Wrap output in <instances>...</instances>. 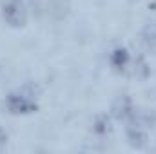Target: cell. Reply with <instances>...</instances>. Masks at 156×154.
<instances>
[{"mask_svg": "<svg viewBox=\"0 0 156 154\" xmlns=\"http://www.w3.org/2000/svg\"><path fill=\"white\" fill-rule=\"evenodd\" d=\"M134 73H136V76L142 78V80H145V78L149 76V67H147V64H145V60L142 58V56H138V60H136V69H134Z\"/></svg>", "mask_w": 156, "mask_h": 154, "instance_id": "obj_9", "label": "cell"}, {"mask_svg": "<svg viewBox=\"0 0 156 154\" xmlns=\"http://www.w3.org/2000/svg\"><path fill=\"white\" fill-rule=\"evenodd\" d=\"M5 143H7V134H5V132L2 131V127H0V151L4 149Z\"/></svg>", "mask_w": 156, "mask_h": 154, "instance_id": "obj_11", "label": "cell"}, {"mask_svg": "<svg viewBox=\"0 0 156 154\" xmlns=\"http://www.w3.org/2000/svg\"><path fill=\"white\" fill-rule=\"evenodd\" d=\"M156 123V116L147 113V111H138V113H133V125H138L142 129H147V127H154Z\"/></svg>", "mask_w": 156, "mask_h": 154, "instance_id": "obj_5", "label": "cell"}, {"mask_svg": "<svg viewBox=\"0 0 156 154\" xmlns=\"http://www.w3.org/2000/svg\"><path fill=\"white\" fill-rule=\"evenodd\" d=\"M109 129H111L109 118H107V116H98V118H96V123H94V131H96L98 134H105Z\"/></svg>", "mask_w": 156, "mask_h": 154, "instance_id": "obj_10", "label": "cell"}, {"mask_svg": "<svg viewBox=\"0 0 156 154\" xmlns=\"http://www.w3.org/2000/svg\"><path fill=\"white\" fill-rule=\"evenodd\" d=\"M133 113H134V109H133V102L129 96L122 94V96L115 98V102L111 105V114L116 120H127L133 116Z\"/></svg>", "mask_w": 156, "mask_h": 154, "instance_id": "obj_3", "label": "cell"}, {"mask_svg": "<svg viewBox=\"0 0 156 154\" xmlns=\"http://www.w3.org/2000/svg\"><path fill=\"white\" fill-rule=\"evenodd\" d=\"M142 40H144V44H145L147 49H151V51L156 53V26L154 24H147V26L144 27V31H142Z\"/></svg>", "mask_w": 156, "mask_h": 154, "instance_id": "obj_8", "label": "cell"}, {"mask_svg": "<svg viewBox=\"0 0 156 154\" xmlns=\"http://www.w3.org/2000/svg\"><path fill=\"white\" fill-rule=\"evenodd\" d=\"M69 9V0H49V13L55 18H64Z\"/></svg>", "mask_w": 156, "mask_h": 154, "instance_id": "obj_7", "label": "cell"}, {"mask_svg": "<svg viewBox=\"0 0 156 154\" xmlns=\"http://www.w3.org/2000/svg\"><path fill=\"white\" fill-rule=\"evenodd\" d=\"M20 2H24V0H20Z\"/></svg>", "mask_w": 156, "mask_h": 154, "instance_id": "obj_12", "label": "cell"}, {"mask_svg": "<svg viewBox=\"0 0 156 154\" xmlns=\"http://www.w3.org/2000/svg\"><path fill=\"white\" fill-rule=\"evenodd\" d=\"M127 140H129L131 147L142 149V147H145V143H147V134H145V131H144L142 127L131 123V125L127 127Z\"/></svg>", "mask_w": 156, "mask_h": 154, "instance_id": "obj_4", "label": "cell"}, {"mask_svg": "<svg viewBox=\"0 0 156 154\" xmlns=\"http://www.w3.org/2000/svg\"><path fill=\"white\" fill-rule=\"evenodd\" d=\"M127 62H129V54H127V51L123 47H118V49H115L111 53V65L116 71H122L127 65Z\"/></svg>", "mask_w": 156, "mask_h": 154, "instance_id": "obj_6", "label": "cell"}, {"mask_svg": "<svg viewBox=\"0 0 156 154\" xmlns=\"http://www.w3.org/2000/svg\"><path fill=\"white\" fill-rule=\"evenodd\" d=\"M2 16L13 27H22V26H26V20H27L26 7H24V4L20 0H9V2H5L4 7H2Z\"/></svg>", "mask_w": 156, "mask_h": 154, "instance_id": "obj_1", "label": "cell"}, {"mask_svg": "<svg viewBox=\"0 0 156 154\" xmlns=\"http://www.w3.org/2000/svg\"><path fill=\"white\" fill-rule=\"evenodd\" d=\"M5 107L13 114H29V113H35L38 109L35 100H31L29 96L18 94V93H11L5 98Z\"/></svg>", "mask_w": 156, "mask_h": 154, "instance_id": "obj_2", "label": "cell"}]
</instances>
